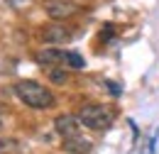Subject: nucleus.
<instances>
[{
    "label": "nucleus",
    "instance_id": "obj_1",
    "mask_svg": "<svg viewBox=\"0 0 159 154\" xmlns=\"http://www.w3.org/2000/svg\"><path fill=\"white\" fill-rule=\"evenodd\" d=\"M15 96L32 110H49L54 105V93L37 81H17L15 83Z\"/></svg>",
    "mask_w": 159,
    "mask_h": 154
},
{
    "label": "nucleus",
    "instance_id": "obj_2",
    "mask_svg": "<svg viewBox=\"0 0 159 154\" xmlns=\"http://www.w3.org/2000/svg\"><path fill=\"white\" fill-rule=\"evenodd\" d=\"M79 122L83 127H88V130H105V127H110L113 125V120H115V110H110L108 105H98V103H88V105H83L79 113Z\"/></svg>",
    "mask_w": 159,
    "mask_h": 154
},
{
    "label": "nucleus",
    "instance_id": "obj_3",
    "mask_svg": "<svg viewBox=\"0 0 159 154\" xmlns=\"http://www.w3.org/2000/svg\"><path fill=\"white\" fill-rule=\"evenodd\" d=\"M44 12L52 20L61 22V20L74 17V15L79 12V5L71 2V0H47V2H44Z\"/></svg>",
    "mask_w": 159,
    "mask_h": 154
},
{
    "label": "nucleus",
    "instance_id": "obj_4",
    "mask_svg": "<svg viewBox=\"0 0 159 154\" xmlns=\"http://www.w3.org/2000/svg\"><path fill=\"white\" fill-rule=\"evenodd\" d=\"M71 37H74V32L66 25H47L42 29V42L44 44H66Z\"/></svg>",
    "mask_w": 159,
    "mask_h": 154
},
{
    "label": "nucleus",
    "instance_id": "obj_5",
    "mask_svg": "<svg viewBox=\"0 0 159 154\" xmlns=\"http://www.w3.org/2000/svg\"><path fill=\"white\" fill-rule=\"evenodd\" d=\"M37 64L44 66V69H49V66H66V52H61L57 47H47V49H42L37 52Z\"/></svg>",
    "mask_w": 159,
    "mask_h": 154
},
{
    "label": "nucleus",
    "instance_id": "obj_6",
    "mask_svg": "<svg viewBox=\"0 0 159 154\" xmlns=\"http://www.w3.org/2000/svg\"><path fill=\"white\" fill-rule=\"evenodd\" d=\"M54 130H57L64 139H66V137H76L79 130H81V122H79L76 115H59L54 120Z\"/></svg>",
    "mask_w": 159,
    "mask_h": 154
},
{
    "label": "nucleus",
    "instance_id": "obj_7",
    "mask_svg": "<svg viewBox=\"0 0 159 154\" xmlns=\"http://www.w3.org/2000/svg\"><path fill=\"white\" fill-rule=\"evenodd\" d=\"M64 152H69V154H88L91 152V142L86 139V137H66L64 139Z\"/></svg>",
    "mask_w": 159,
    "mask_h": 154
},
{
    "label": "nucleus",
    "instance_id": "obj_8",
    "mask_svg": "<svg viewBox=\"0 0 159 154\" xmlns=\"http://www.w3.org/2000/svg\"><path fill=\"white\" fill-rule=\"evenodd\" d=\"M47 76H49L52 83H59V86H64V83L69 81V74H66L61 66H49V69H47Z\"/></svg>",
    "mask_w": 159,
    "mask_h": 154
},
{
    "label": "nucleus",
    "instance_id": "obj_9",
    "mask_svg": "<svg viewBox=\"0 0 159 154\" xmlns=\"http://www.w3.org/2000/svg\"><path fill=\"white\" fill-rule=\"evenodd\" d=\"M66 66H69V69H83L86 61H83V57L76 54V52H66Z\"/></svg>",
    "mask_w": 159,
    "mask_h": 154
},
{
    "label": "nucleus",
    "instance_id": "obj_10",
    "mask_svg": "<svg viewBox=\"0 0 159 154\" xmlns=\"http://www.w3.org/2000/svg\"><path fill=\"white\" fill-rule=\"evenodd\" d=\"M12 152H17V139L2 137V139H0V154H12Z\"/></svg>",
    "mask_w": 159,
    "mask_h": 154
},
{
    "label": "nucleus",
    "instance_id": "obj_11",
    "mask_svg": "<svg viewBox=\"0 0 159 154\" xmlns=\"http://www.w3.org/2000/svg\"><path fill=\"white\" fill-rule=\"evenodd\" d=\"M0 130H2V113H0Z\"/></svg>",
    "mask_w": 159,
    "mask_h": 154
}]
</instances>
